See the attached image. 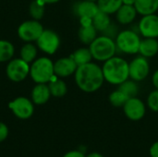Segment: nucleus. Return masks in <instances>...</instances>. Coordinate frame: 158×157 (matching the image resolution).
I'll return each instance as SVG.
<instances>
[{"instance_id": "2f4dec72", "label": "nucleus", "mask_w": 158, "mask_h": 157, "mask_svg": "<svg viewBox=\"0 0 158 157\" xmlns=\"http://www.w3.org/2000/svg\"><path fill=\"white\" fill-rule=\"evenodd\" d=\"M63 157H86V156L84 155V154H83L82 152L75 150V151H69V152H68L66 155H64V156Z\"/></svg>"}, {"instance_id": "7c9ffc66", "label": "nucleus", "mask_w": 158, "mask_h": 157, "mask_svg": "<svg viewBox=\"0 0 158 157\" xmlns=\"http://www.w3.org/2000/svg\"><path fill=\"white\" fill-rule=\"evenodd\" d=\"M8 136V128L7 126L3 123L0 122V143L5 141Z\"/></svg>"}, {"instance_id": "9b49d317", "label": "nucleus", "mask_w": 158, "mask_h": 157, "mask_svg": "<svg viewBox=\"0 0 158 157\" xmlns=\"http://www.w3.org/2000/svg\"><path fill=\"white\" fill-rule=\"evenodd\" d=\"M138 31L143 38H158V15L143 16L138 23Z\"/></svg>"}, {"instance_id": "4be33fe9", "label": "nucleus", "mask_w": 158, "mask_h": 157, "mask_svg": "<svg viewBox=\"0 0 158 157\" xmlns=\"http://www.w3.org/2000/svg\"><path fill=\"white\" fill-rule=\"evenodd\" d=\"M96 3L98 5L99 10L108 15L115 14L123 5L122 0H98Z\"/></svg>"}, {"instance_id": "20e7f679", "label": "nucleus", "mask_w": 158, "mask_h": 157, "mask_svg": "<svg viewBox=\"0 0 158 157\" xmlns=\"http://www.w3.org/2000/svg\"><path fill=\"white\" fill-rule=\"evenodd\" d=\"M30 76L36 83H47L55 76L54 63L48 57H40L30 66Z\"/></svg>"}, {"instance_id": "f704fd0d", "label": "nucleus", "mask_w": 158, "mask_h": 157, "mask_svg": "<svg viewBox=\"0 0 158 157\" xmlns=\"http://www.w3.org/2000/svg\"><path fill=\"white\" fill-rule=\"evenodd\" d=\"M136 0H122L123 5H131V6H134Z\"/></svg>"}, {"instance_id": "f257e3e1", "label": "nucleus", "mask_w": 158, "mask_h": 157, "mask_svg": "<svg viewBox=\"0 0 158 157\" xmlns=\"http://www.w3.org/2000/svg\"><path fill=\"white\" fill-rule=\"evenodd\" d=\"M74 78L79 89L87 93L98 91L105 81L102 68L94 62L79 66L74 73Z\"/></svg>"}, {"instance_id": "e433bc0d", "label": "nucleus", "mask_w": 158, "mask_h": 157, "mask_svg": "<svg viewBox=\"0 0 158 157\" xmlns=\"http://www.w3.org/2000/svg\"><path fill=\"white\" fill-rule=\"evenodd\" d=\"M86 157H104L102 155H100L99 153H91L90 155H88Z\"/></svg>"}, {"instance_id": "72a5a7b5", "label": "nucleus", "mask_w": 158, "mask_h": 157, "mask_svg": "<svg viewBox=\"0 0 158 157\" xmlns=\"http://www.w3.org/2000/svg\"><path fill=\"white\" fill-rule=\"evenodd\" d=\"M152 82L156 89L158 90V69H156L152 76Z\"/></svg>"}, {"instance_id": "1a4fd4ad", "label": "nucleus", "mask_w": 158, "mask_h": 157, "mask_svg": "<svg viewBox=\"0 0 158 157\" xmlns=\"http://www.w3.org/2000/svg\"><path fill=\"white\" fill-rule=\"evenodd\" d=\"M38 47L48 55L55 54L60 45V39L56 32L51 30H44L36 41Z\"/></svg>"}, {"instance_id": "7ed1b4c3", "label": "nucleus", "mask_w": 158, "mask_h": 157, "mask_svg": "<svg viewBox=\"0 0 158 157\" xmlns=\"http://www.w3.org/2000/svg\"><path fill=\"white\" fill-rule=\"evenodd\" d=\"M89 49L92 53L93 58L99 62L108 60L116 56V52L118 51L115 40L103 34L97 36L94 40L89 45Z\"/></svg>"}, {"instance_id": "ddd939ff", "label": "nucleus", "mask_w": 158, "mask_h": 157, "mask_svg": "<svg viewBox=\"0 0 158 157\" xmlns=\"http://www.w3.org/2000/svg\"><path fill=\"white\" fill-rule=\"evenodd\" d=\"M78 66L71 56L62 57L54 63L55 75L58 78H67L73 75Z\"/></svg>"}, {"instance_id": "39448f33", "label": "nucleus", "mask_w": 158, "mask_h": 157, "mask_svg": "<svg viewBox=\"0 0 158 157\" xmlns=\"http://www.w3.org/2000/svg\"><path fill=\"white\" fill-rule=\"evenodd\" d=\"M141 40L142 38L138 31L133 30H124L118 32L115 42L118 51L128 55H134L139 53Z\"/></svg>"}, {"instance_id": "5701e85b", "label": "nucleus", "mask_w": 158, "mask_h": 157, "mask_svg": "<svg viewBox=\"0 0 158 157\" xmlns=\"http://www.w3.org/2000/svg\"><path fill=\"white\" fill-rule=\"evenodd\" d=\"M92 23L98 31L102 32L111 24V19L108 14L99 10L97 14L93 18Z\"/></svg>"}, {"instance_id": "473e14b6", "label": "nucleus", "mask_w": 158, "mask_h": 157, "mask_svg": "<svg viewBox=\"0 0 158 157\" xmlns=\"http://www.w3.org/2000/svg\"><path fill=\"white\" fill-rule=\"evenodd\" d=\"M150 155L151 157H158V142L155 143L150 148Z\"/></svg>"}, {"instance_id": "cd10ccee", "label": "nucleus", "mask_w": 158, "mask_h": 157, "mask_svg": "<svg viewBox=\"0 0 158 157\" xmlns=\"http://www.w3.org/2000/svg\"><path fill=\"white\" fill-rule=\"evenodd\" d=\"M129 97L122 93L119 89L112 92L109 94V102L115 107H123V105L128 101Z\"/></svg>"}, {"instance_id": "4468645a", "label": "nucleus", "mask_w": 158, "mask_h": 157, "mask_svg": "<svg viewBox=\"0 0 158 157\" xmlns=\"http://www.w3.org/2000/svg\"><path fill=\"white\" fill-rule=\"evenodd\" d=\"M99 7L96 2L82 0L77 3L75 6V12L80 19H92L97 14Z\"/></svg>"}, {"instance_id": "2eb2a0df", "label": "nucleus", "mask_w": 158, "mask_h": 157, "mask_svg": "<svg viewBox=\"0 0 158 157\" xmlns=\"http://www.w3.org/2000/svg\"><path fill=\"white\" fill-rule=\"evenodd\" d=\"M115 14L117 21L118 23L122 25H128L135 20L138 13L134 6L122 5Z\"/></svg>"}, {"instance_id": "f8f14e48", "label": "nucleus", "mask_w": 158, "mask_h": 157, "mask_svg": "<svg viewBox=\"0 0 158 157\" xmlns=\"http://www.w3.org/2000/svg\"><path fill=\"white\" fill-rule=\"evenodd\" d=\"M123 111L129 119L132 121H138L143 118L145 116L146 107L144 103L136 96L128 99L126 104L123 105Z\"/></svg>"}, {"instance_id": "4c0bfd02", "label": "nucleus", "mask_w": 158, "mask_h": 157, "mask_svg": "<svg viewBox=\"0 0 158 157\" xmlns=\"http://www.w3.org/2000/svg\"><path fill=\"white\" fill-rule=\"evenodd\" d=\"M87 1H93V2H97L98 0H87Z\"/></svg>"}, {"instance_id": "aec40b11", "label": "nucleus", "mask_w": 158, "mask_h": 157, "mask_svg": "<svg viewBox=\"0 0 158 157\" xmlns=\"http://www.w3.org/2000/svg\"><path fill=\"white\" fill-rule=\"evenodd\" d=\"M97 32L98 31L94 27L93 24H89V25H81L79 32H78V36L80 41L86 45H90L94 40L97 37Z\"/></svg>"}, {"instance_id": "0eeeda50", "label": "nucleus", "mask_w": 158, "mask_h": 157, "mask_svg": "<svg viewBox=\"0 0 158 157\" xmlns=\"http://www.w3.org/2000/svg\"><path fill=\"white\" fill-rule=\"evenodd\" d=\"M43 31V25L39 22V20L36 19L26 20L18 28V35L19 39L26 43L37 41Z\"/></svg>"}, {"instance_id": "f03ea898", "label": "nucleus", "mask_w": 158, "mask_h": 157, "mask_svg": "<svg viewBox=\"0 0 158 157\" xmlns=\"http://www.w3.org/2000/svg\"><path fill=\"white\" fill-rule=\"evenodd\" d=\"M102 71L105 81L111 85L118 86L130 79L129 62L120 56H114L105 61L102 67Z\"/></svg>"}, {"instance_id": "393cba45", "label": "nucleus", "mask_w": 158, "mask_h": 157, "mask_svg": "<svg viewBox=\"0 0 158 157\" xmlns=\"http://www.w3.org/2000/svg\"><path fill=\"white\" fill-rule=\"evenodd\" d=\"M19 55L20 58L26 61L27 63H32L37 56V48L34 44L27 43L21 47Z\"/></svg>"}, {"instance_id": "f3484780", "label": "nucleus", "mask_w": 158, "mask_h": 157, "mask_svg": "<svg viewBox=\"0 0 158 157\" xmlns=\"http://www.w3.org/2000/svg\"><path fill=\"white\" fill-rule=\"evenodd\" d=\"M139 53L141 56L150 58L154 57L158 54L157 38H143L141 40Z\"/></svg>"}, {"instance_id": "c85d7f7f", "label": "nucleus", "mask_w": 158, "mask_h": 157, "mask_svg": "<svg viewBox=\"0 0 158 157\" xmlns=\"http://www.w3.org/2000/svg\"><path fill=\"white\" fill-rule=\"evenodd\" d=\"M147 105L148 107L154 111V112H158V90L156 89L152 91L148 97H147Z\"/></svg>"}, {"instance_id": "423d86ee", "label": "nucleus", "mask_w": 158, "mask_h": 157, "mask_svg": "<svg viewBox=\"0 0 158 157\" xmlns=\"http://www.w3.org/2000/svg\"><path fill=\"white\" fill-rule=\"evenodd\" d=\"M6 72L11 81L20 82L30 75V65L21 58L11 59L8 61Z\"/></svg>"}, {"instance_id": "6e6552de", "label": "nucleus", "mask_w": 158, "mask_h": 157, "mask_svg": "<svg viewBox=\"0 0 158 157\" xmlns=\"http://www.w3.org/2000/svg\"><path fill=\"white\" fill-rule=\"evenodd\" d=\"M130 79L139 82L144 81L150 74V63L148 58L139 56L129 63Z\"/></svg>"}, {"instance_id": "412c9836", "label": "nucleus", "mask_w": 158, "mask_h": 157, "mask_svg": "<svg viewBox=\"0 0 158 157\" xmlns=\"http://www.w3.org/2000/svg\"><path fill=\"white\" fill-rule=\"evenodd\" d=\"M70 56L74 59V61L78 67L87 64V63H90V62H92V59H94L92 53L89 49V46L77 49Z\"/></svg>"}, {"instance_id": "c9c22d12", "label": "nucleus", "mask_w": 158, "mask_h": 157, "mask_svg": "<svg viewBox=\"0 0 158 157\" xmlns=\"http://www.w3.org/2000/svg\"><path fill=\"white\" fill-rule=\"evenodd\" d=\"M41 1L45 5H49V4H56V3L59 2L60 0H41Z\"/></svg>"}, {"instance_id": "58836bf2", "label": "nucleus", "mask_w": 158, "mask_h": 157, "mask_svg": "<svg viewBox=\"0 0 158 157\" xmlns=\"http://www.w3.org/2000/svg\"><path fill=\"white\" fill-rule=\"evenodd\" d=\"M157 12H158V9H157Z\"/></svg>"}, {"instance_id": "a878e982", "label": "nucleus", "mask_w": 158, "mask_h": 157, "mask_svg": "<svg viewBox=\"0 0 158 157\" xmlns=\"http://www.w3.org/2000/svg\"><path fill=\"white\" fill-rule=\"evenodd\" d=\"M118 89L122 93H124L129 98L136 97L139 93V87H138L137 81L131 80V79H128L127 81H125L124 82L119 84Z\"/></svg>"}, {"instance_id": "6ab92c4d", "label": "nucleus", "mask_w": 158, "mask_h": 157, "mask_svg": "<svg viewBox=\"0 0 158 157\" xmlns=\"http://www.w3.org/2000/svg\"><path fill=\"white\" fill-rule=\"evenodd\" d=\"M48 87H49L51 95L54 97H57V98L63 97L64 95H66L68 92V87H67L66 82L56 75L48 82Z\"/></svg>"}, {"instance_id": "dca6fc26", "label": "nucleus", "mask_w": 158, "mask_h": 157, "mask_svg": "<svg viewBox=\"0 0 158 157\" xmlns=\"http://www.w3.org/2000/svg\"><path fill=\"white\" fill-rule=\"evenodd\" d=\"M51 97L49 87L46 83H36L31 92V99L33 104L41 105L48 102Z\"/></svg>"}, {"instance_id": "bb28decb", "label": "nucleus", "mask_w": 158, "mask_h": 157, "mask_svg": "<svg viewBox=\"0 0 158 157\" xmlns=\"http://www.w3.org/2000/svg\"><path fill=\"white\" fill-rule=\"evenodd\" d=\"M44 6H45V4H44L41 0H33L30 4L29 11L33 19L39 20L44 17Z\"/></svg>"}, {"instance_id": "a211bd4d", "label": "nucleus", "mask_w": 158, "mask_h": 157, "mask_svg": "<svg viewBox=\"0 0 158 157\" xmlns=\"http://www.w3.org/2000/svg\"><path fill=\"white\" fill-rule=\"evenodd\" d=\"M134 6L137 13L145 16L157 12L158 0H136Z\"/></svg>"}, {"instance_id": "b1692460", "label": "nucleus", "mask_w": 158, "mask_h": 157, "mask_svg": "<svg viewBox=\"0 0 158 157\" xmlns=\"http://www.w3.org/2000/svg\"><path fill=\"white\" fill-rule=\"evenodd\" d=\"M14 45L6 40H0V63L8 62L14 56Z\"/></svg>"}, {"instance_id": "9d476101", "label": "nucleus", "mask_w": 158, "mask_h": 157, "mask_svg": "<svg viewBox=\"0 0 158 157\" xmlns=\"http://www.w3.org/2000/svg\"><path fill=\"white\" fill-rule=\"evenodd\" d=\"M12 113L19 119L30 118L34 111L33 104L31 100L24 96H19L14 99L8 105Z\"/></svg>"}, {"instance_id": "c756f323", "label": "nucleus", "mask_w": 158, "mask_h": 157, "mask_svg": "<svg viewBox=\"0 0 158 157\" xmlns=\"http://www.w3.org/2000/svg\"><path fill=\"white\" fill-rule=\"evenodd\" d=\"M118 28H117V26L116 25H113L112 23L105 30V31H102V34L103 35H106V36H108V37H110V38H112V39H116V37H117V35L118 34Z\"/></svg>"}]
</instances>
